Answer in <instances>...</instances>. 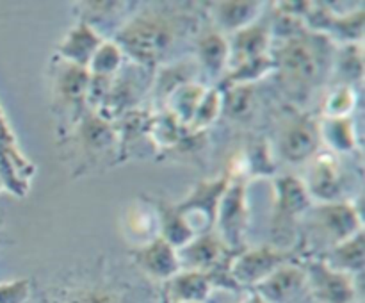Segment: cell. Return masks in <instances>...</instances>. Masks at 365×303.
Returning a JSON list of instances; mask_svg holds the SVG:
<instances>
[{
  "mask_svg": "<svg viewBox=\"0 0 365 303\" xmlns=\"http://www.w3.org/2000/svg\"><path fill=\"white\" fill-rule=\"evenodd\" d=\"M103 39L106 38L96 29L86 24L84 20H77L57 45V57L66 63L88 68L93 53L102 45Z\"/></svg>",
  "mask_w": 365,
  "mask_h": 303,
  "instance_id": "ffe728a7",
  "label": "cell"
},
{
  "mask_svg": "<svg viewBox=\"0 0 365 303\" xmlns=\"http://www.w3.org/2000/svg\"><path fill=\"white\" fill-rule=\"evenodd\" d=\"M232 177H234V168H228L225 173L216 178H203L180 203H177L178 210L184 214L185 221L196 235H198V223H202L200 234L212 232L216 228L217 210H220L221 200H223Z\"/></svg>",
  "mask_w": 365,
  "mask_h": 303,
  "instance_id": "277c9868",
  "label": "cell"
},
{
  "mask_svg": "<svg viewBox=\"0 0 365 303\" xmlns=\"http://www.w3.org/2000/svg\"><path fill=\"white\" fill-rule=\"evenodd\" d=\"M0 189H2V184H0Z\"/></svg>",
  "mask_w": 365,
  "mask_h": 303,
  "instance_id": "7bdbcfd3",
  "label": "cell"
},
{
  "mask_svg": "<svg viewBox=\"0 0 365 303\" xmlns=\"http://www.w3.org/2000/svg\"><path fill=\"white\" fill-rule=\"evenodd\" d=\"M307 273V291L316 303H349L360 299V278L335 271L321 259L302 262Z\"/></svg>",
  "mask_w": 365,
  "mask_h": 303,
  "instance_id": "ba28073f",
  "label": "cell"
},
{
  "mask_svg": "<svg viewBox=\"0 0 365 303\" xmlns=\"http://www.w3.org/2000/svg\"><path fill=\"white\" fill-rule=\"evenodd\" d=\"M212 20L214 29L223 34H234L248 27L264 14L266 4L259 0H220V2L203 4Z\"/></svg>",
  "mask_w": 365,
  "mask_h": 303,
  "instance_id": "e0dca14e",
  "label": "cell"
},
{
  "mask_svg": "<svg viewBox=\"0 0 365 303\" xmlns=\"http://www.w3.org/2000/svg\"><path fill=\"white\" fill-rule=\"evenodd\" d=\"M145 81H152L150 70L134 63L123 64V68L110 81L106 100L96 113L106 120L116 121L128 111L138 109L143 93L146 91V88L150 89V86H145Z\"/></svg>",
  "mask_w": 365,
  "mask_h": 303,
  "instance_id": "30bf717a",
  "label": "cell"
},
{
  "mask_svg": "<svg viewBox=\"0 0 365 303\" xmlns=\"http://www.w3.org/2000/svg\"><path fill=\"white\" fill-rule=\"evenodd\" d=\"M277 7V13L282 14H289V16H294V18H302L305 20L309 16L310 9H312V2H307V0H294V2H278L274 4Z\"/></svg>",
  "mask_w": 365,
  "mask_h": 303,
  "instance_id": "74e56055",
  "label": "cell"
},
{
  "mask_svg": "<svg viewBox=\"0 0 365 303\" xmlns=\"http://www.w3.org/2000/svg\"><path fill=\"white\" fill-rule=\"evenodd\" d=\"M185 303H195V302H185Z\"/></svg>",
  "mask_w": 365,
  "mask_h": 303,
  "instance_id": "b9f144b4",
  "label": "cell"
},
{
  "mask_svg": "<svg viewBox=\"0 0 365 303\" xmlns=\"http://www.w3.org/2000/svg\"><path fill=\"white\" fill-rule=\"evenodd\" d=\"M359 103V91L353 86L335 84L324 98V116L342 118L353 116Z\"/></svg>",
  "mask_w": 365,
  "mask_h": 303,
  "instance_id": "d590c367",
  "label": "cell"
},
{
  "mask_svg": "<svg viewBox=\"0 0 365 303\" xmlns=\"http://www.w3.org/2000/svg\"><path fill=\"white\" fill-rule=\"evenodd\" d=\"M334 7V6H331ZM335 9V7H334ZM365 34V9L359 6L356 9L337 11L328 29V38L335 45H348V43H362Z\"/></svg>",
  "mask_w": 365,
  "mask_h": 303,
  "instance_id": "83f0119b",
  "label": "cell"
},
{
  "mask_svg": "<svg viewBox=\"0 0 365 303\" xmlns=\"http://www.w3.org/2000/svg\"><path fill=\"white\" fill-rule=\"evenodd\" d=\"M195 45V61L198 63L200 71L210 78H220L227 73L228 61H230V46L228 36L217 29H200L192 39Z\"/></svg>",
  "mask_w": 365,
  "mask_h": 303,
  "instance_id": "d6986e66",
  "label": "cell"
},
{
  "mask_svg": "<svg viewBox=\"0 0 365 303\" xmlns=\"http://www.w3.org/2000/svg\"><path fill=\"white\" fill-rule=\"evenodd\" d=\"M125 61L127 57H125L123 50L118 46V43L113 39H103L102 45L96 48L89 61L88 71L91 75H98V77H114L123 68Z\"/></svg>",
  "mask_w": 365,
  "mask_h": 303,
  "instance_id": "836d02e7",
  "label": "cell"
},
{
  "mask_svg": "<svg viewBox=\"0 0 365 303\" xmlns=\"http://www.w3.org/2000/svg\"><path fill=\"white\" fill-rule=\"evenodd\" d=\"M89 78H91V73L88 71V68L61 61V66L56 73V81H53L57 98L64 106L73 107V111L81 109V113H84L88 109L86 107V96H88Z\"/></svg>",
  "mask_w": 365,
  "mask_h": 303,
  "instance_id": "603a6c76",
  "label": "cell"
},
{
  "mask_svg": "<svg viewBox=\"0 0 365 303\" xmlns=\"http://www.w3.org/2000/svg\"><path fill=\"white\" fill-rule=\"evenodd\" d=\"M200 75H202V71H200L195 57H182V59L168 61V63L160 64L155 75H152V86H150L153 106L163 111L168 96L175 89L189 84V82H196Z\"/></svg>",
  "mask_w": 365,
  "mask_h": 303,
  "instance_id": "ac0fdd59",
  "label": "cell"
},
{
  "mask_svg": "<svg viewBox=\"0 0 365 303\" xmlns=\"http://www.w3.org/2000/svg\"><path fill=\"white\" fill-rule=\"evenodd\" d=\"M196 11L180 6H148L134 11L113 36V41L123 50L125 57L138 66L152 71L168 63V56L182 39L200 32Z\"/></svg>",
  "mask_w": 365,
  "mask_h": 303,
  "instance_id": "6da1fadb",
  "label": "cell"
},
{
  "mask_svg": "<svg viewBox=\"0 0 365 303\" xmlns=\"http://www.w3.org/2000/svg\"><path fill=\"white\" fill-rule=\"evenodd\" d=\"M321 143L331 153H353L359 150V132L353 116L319 120Z\"/></svg>",
  "mask_w": 365,
  "mask_h": 303,
  "instance_id": "484cf974",
  "label": "cell"
},
{
  "mask_svg": "<svg viewBox=\"0 0 365 303\" xmlns=\"http://www.w3.org/2000/svg\"><path fill=\"white\" fill-rule=\"evenodd\" d=\"M273 216H271V245L278 248L294 250L296 223L314 205L303 178L298 175H280L273 178Z\"/></svg>",
  "mask_w": 365,
  "mask_h": 303,
  "instance_id": "3957f363",
  "label": "cell"
},
{
  "mask_svg": "<svg viewBox=\"0 0 365 303\" xmlns=\"http://www.w3.org/2000/svg\"><path fill=\"white\" fill-rule=\"evenodd\" d=\"M157 212V221H159V237H163L168 245L173 248H182L195 237V230L189 227L184 214L178 210L177 203H171L163 198H150Z\"/></svg>",
  "mask_w": 365,
  "mask_h": 303,
  "instance_id": "d4e9b609",
  "label": "cell"
},
{
  "mask_svg": "<svg viewBox=\"0 0 365 303\" xmlns=\"http://www.w3.org/2000/svg\"><path fill=\"white\" fill-rule=\"evenodd\" d=\"M317 259L327 262L331 269L351 277H362L365 269V234L364 230L337 245L324 250Z\"/></svg>",
  "mask_w": 365,
  "mask_h": 303,
  "instance_id": "cb8c5ba5",
  "label": "cell"
},
{
  "mask_svg": "<svg viewBox=\"0 0 365 303\" xmlns=\"http://www.w3.org/2000/svg\"><path fill=\"white\" fill-rule=\"evenodd\" d=\"M31 294V278H16L0 284V303H27Z\"/></svg>",
  "mask_w": 365,
  "mask_h": 303,
  "instance_id": "8d00e7d4",
  "label": "cell"
},
{
  "mask_svg": "<svg viewBox=\"0 0 365 303\" xmlns=\"http://www.w3.org/2000/svg\"><path fill=\"white\" fill-rule=\"evenodd\" d=\"M312 202L330 203L344 202L348 177H346L342 164L335 153L328 150H319L310 159L307 168V177L303 178Z\"/></svg>",
  "mask_w": 365,
  "mask_h": 303,
  "instance_id": "8fae6325",
  "label": "cell"
},
{
  "mask_svg": "<svg viewBox=\"0 0 365 303\" xmlns=\"http://www.w3.org/2000/svg\"><path fill=\"white\" fill-rule=\"evenodd\" d=\"M209 274L200 271H178L175 277L164 282L163 298L166 303H205L212 292Z\"/></svg>",
  "mask_w": 365,
  "mask_h": 303,
  "instance_id": "7402d4cb",
  "label": "cell"
},
{
  "mask_svg": "<svg viewBox=\"0 0 365 303\" xmlns=\"http://www.w3.org/2000/svg\"><path fill=\"white\" fill-rule=\"evenodd\" d=\"M0 241H2V239H0Z\"/></svg>",
  "mask_w": 365,
  "mask_h": 303,
  "instance_id": "ee69618b",
  "label": "cell"
},
{
  "mask_svg": "<svg viewBox=\"0 0 365 303\" xmlns=\"http://www.w3.org/2000/svg\"><path fill=\"white\" fill-rule=\"evenodd\" d=\"M271 73H274V61L271 53H266V56L245 61V63L237 64L234 68H228L227 73L221 77L217 88L234 84H255V82L262 81V78H266Z\"/></svg>",
  "mask_w": 365,
  "mask_h": 303,
  "instance_id": "4dcf8cb0",
  "label": "cell"
},
{
  "mask_svg": "<svg viewBox=\"0 0 365 303\" xmlns=\"http://www.w3.org/2000/svg\"><path fill=\"white\" fill-rule=\"evenodd\" d=\"M253 291L266 303H292L307 291L305 267L299 260H291L264 278Z\"/></svg>",
  "mask_w": 365,
  "mask_h": 303,
  "instance_id": "5bb4252c",
  "label": "cell"
},
{
  "mask_svg": "<svg viewBox=\"0 0 365 303\" xmlns=\"http://www.w3.org/2000/svg\"><path fill=\"white\" fill-rule=\"evenodd\" d=\"M228 46H230V61L228 68H234L245 61L255 59V57L271 53L273 38H271V18H259L248 27L234 32L228 36Z\"/></svg>",
  "mask_w": 365,
  "mask_h": 303,
  "instance_id": "2e32d148",
  "label": "cell"
},
{
  "mask_svg": "<svg viewBox=\"0 0 365 303\" xmlns=\"http://www.w3.org/2000/svg\"><path fill=\"white\" fill-rule=\"evenodd\" d=\"M364 64L362 43L337 45L334 56V68H331V78H335V84L356 88L364 81Z\"/></svg>",
  "mask_w": 365,
  "mask_h": 303,
  "instance_id": "4316f807",
  "label": "cell"
},
{
  "mask_svg": "<svg viewBox=\"0 0 365 303\" xmlns=\"http://www.w3.org/2000/svg\"><path fill=\"white\" fill-rule=\"evenodd\" d=\"M250 227L248 205V178L242 177L234 168V177L221 200L216 220V234L223 239L225 245L234 252L242 250L245 235Z\"/></svg>",
  "mask_w": 365,
  "mask_h": 303,
  "instance_id": "5b68a950",
  "label": "cell"
},
{
  "mask_svg": "<svg viewBox=\"0 0 365 303\" xmlns=\"http://www.w3.org/2000/svg\"><path fill=\"white\" fill-rule=\"evenodd\" d=\"M130 259L139 271L157 282H168L180 271L177 248L168 245L163 237H152L145 245L130 252Z\"/></svg>",
  "mask_w": 365,
  "mask_h": 303,
  "instance_id": "4fadbf2b",
  "label": "cell"
},
{
  "mask_svg": "<svg viewBox=\"0 0 365 303\" xmlns=\"http://www.w3.org/2000/svg\"><path fill=\"white\" fill-rule=\"evenodd\" d=\"M223 116V95L217 86L214 88H207L205 95L200 100L198 109H196L195 116H192L191 123L187 125V130L192 134H203L212 127L220 118Z\"/></svg>",
  "mask_w": 365,
  "mask_h": 303,
  "instance_id": "d6a6232c",
  "label": "cell"
},
{
  "mask_svg": "<svg viewBox=\"0 0 365 303\" xmlns=\"http://www.w3.org/2000/svg\"><path fill=\"white\" fill-rule=\"evenodd\" d=\"M321 146L323 143H321L319 120L302 111H296L285 118L280 127L278 152L287 163H307L319 152Z\"/></svg>",
  "mask_w": 365,
  "mask_h": 303,
  "instance_id": "9c48e42d",
  "label": "cell"
},
{
  "mask_svg": "<svg viewBox=\"0 0 365 303\" xmlns=\"http://www.w3.org/2000/svg\"><path fill=\"white\" fill-rule=\"evenodd\" d=\"M305 216H309L314 234L321 239L324 237L328 248L364 230L360 209L349 200L317 203L310 207Z\"/></svg>",
  "mask_w": 365,
  "mask_h": 303,
  "instance_id": "8992f818",
  "label": "cell"
},
{
  "mask_svg": "<svg viewBox=\"0 0 365 303\" xmlns=\"http://www.w3.org/2000/svg\"><path fill=\"white\" fill-rule=\"evenodd\" d=\"M127 2H116V0H96V2H81L78 7L81 9L78 13V20H84L86 24L91 25L93 29L100 31V25L106 24V21H114L125 13V7H127Z\"/></svg>",
  "mask_w": 365,
  "mask_h": 303,
  "instance_id": "e575fe53",
  "label": "cell"
},
{
  "mask_svg": "<svg viewBox=\"0 0 365 303\" xmlns=\"http://www.w3.org/2000/svg\"><path fill=\"white\" fill-rule=\"evenodd\" d=\"M296 260V250L278 248L273 245L242 248L230 264V277L239 287H255L264 278L284 264Z\"/></svg>",
  "mask_w": 365,
  "mask_h": 303,
  "instance_id": "52a82bcc",
  "label": "cell"
},
{
  "mask_svg": "<svg viewBox=\"0 0 365 303\" xmlns=\"http://www.w3.org/2000/svg\"><path fill=\"white\" fill-rule=\"evenodd\" d=\"M349 303H362V299H355V302H349Z\"/></svg>",
  "mask_w": 365,
  "mask_h": 303,
  "instance_id": "60d3db41",
  "label": "cell"
},
{
  "mask_svg": "<svg viewBox=\"0 0 365 303\" xmlns=\"http://www.w3.org/2000/svg\"><path fill=\"white\" fill-rule=\"evenodd\" d=\"M56 303H143V299L132 285L95 280L63 289Z\"/></svg>",
  "mask_w": 365,
  "mask_h": 303,
  "instance_id": "9a60e30c",
  "label": "cell"
},
{
  "mask_svg": "<svg viewBox=\"0 0 365 303\" xmlns=\"http://www.w3.org/2000/svg\"><path fill=\"white\" fill-rule=\"evenodd\" d=\"M245 303H266V302H264V299L262 298H260V296L259 294H257V292L255 291H252V294H250L248 296V299H246V302Z\"/></svg>",
  "mask_w": 365,
  "mask_h": 303,
  "instance_id": "ab89813d",
  "label": "cell"
},
{
  "mask_svg": "<svg viewBox=\"0 0 365 303\" xmlns=\"http://www.w3.org/2000/svg\"><path fill=\"white\" fill-rule=\"evenodd\" d=\"M241 252V250H239ZM180 271H200L210 273L217 267L230 266L235 257L234 250L228 248L216 230L198 234L185 246L177 250Z\"/></svg>",
  "mask_w": 365,
  "mask_h": 303,
  "instance_id": "7c38bea8",
  "label": "cell"
},
{
  "mask_svg": "<svg viewBox=\"0 0 365 303\" xmlns=\"http://www.w3.org/2000/svg\"><path fill=\"white\" fill-rule=\"evenodd\" d=\"M335 45L328 36L305 31L285 41L273 43L274 73L292 102L303 103L314 89L331 78Z\"/></svg>",
  "mask_w": 365,
  "mask_h": 303,
  "instance_id": "7a4b0ae2",
  "label": "cell"
},
{
  "mask_svg": "<svg viewBox=\"0 0 365 303\" xmlns=\"http://www.w3.org/2000/svg\"><path fill=\"white\" fill-rule=\"evenodd\" d=\"M0 148L18 150L16 138H14L13 130H11V125L7 121L6 114H4L2 107H0Z\"/></svg>",
  "mask_w": 365,
  "mask_h": 303,
  "instance_id": "f35d334b",
  "label": "cell"
},
{
  "mask_svg": "<svg viewBox=\"0 0 365 303\" xmlns=\"http://www.w3.org/2000/svg\"><path fill=\"white\" fill-rule=\"evenodd\" d=\"M220 89L223 95V114L232 120H246L252 116L257 98L255 84H234Z\"/></svg>",
  "mask_w": 365,
  "mask_h": 303,
  "instance_id": "1f68e13d",
  "label": "cell"
},
{
  "mask_svg": "<svg viewBox=\"0 0 365 303\" xmlns=\"http://www.w3.org/2000/svg\"><path fill=\"white\" fill-rule=\"evenodd\" d=\"M207 88H209V86L203 84V82L200 81L180 86V88L175 89V91L168 96L163 111H168L170 114H173L184 127H187V125L191 123L192 116H195L196 109H198L200 100L205 95Z\"/></svg>",
  "mask_w": 365,
  "mask_h": 303,
  "instance_id": "f1b7e54d",
  "label": "cell"
},
{
  "mask_svg": "<svg viewBox=\"0 0 365 303\" xmlns=\"http://www.w3.org/2000/svg\"><path fill=\"white\" fill-rule=\"evenodd\" d=\"M237 170V168H235ZM239 173L246 178L273 177L277 173V160L267 139H253L245 152Z\"/></svg>",
  "mask_w": 365,
  "mask_h": 303,
  "instance_id": "f546056e",
  "label": "cell"
},
{
  "mask_svg": "<svg viewBox=\"0 0 365 303\" xmlns=\"http://www.w3.org/2000/svg\"><path fill=\"white\" fill-rule=\"evenodd\" d=\"M77 135L82 150L88 155L100 157L118 145L116 128L113 121L106 120L95 111H86L78 118Z\"/></svg>",
  "mask_w": 365,
  "mask_h": 303,
  "instance_id": "44dd1931",
  "label": "cell"
}]
</instances>
